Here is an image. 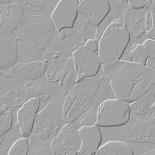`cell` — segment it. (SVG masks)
Segmentation results:
<instances>
[{"instance_id":"obj_25","label":"cell","mask_w":155,"mask_h":155,"mask_svg":"<svg viewBox=\"0 0 155 155\" xmlns=\"http://www.w3.org/2000/svg\"><path fill=\"white\" fill-rule=\"evenodd\" d=\"M5 89V90L1 92V107L5 106L15 108L22 107L26 102L28 95L21 97L18 90L12 86H9Z\"/></svg>"},{"instance_id":"obj_24","label":"cell","mask_w":155,"mask_h":155,"mask_svg":"<svg viewBox=\"0 0 155 155\" xmlns=\"http://www.w3.org/2000/svg\"><path fill=\"white\" fill-rule=\"evenodd\" d=\"M94 155H133L134 152L127 143L118 141H110L100 146Z\"/></svg>"},{"instance_id":"obj_13","label":"cell","mask_w":155,"mask_h":155,"mask_svg":"<svg viewBox=\"0 0 155 155\" xmlns=\"http://www.w3.org/2000/svg\"><path fill=\"white\" fill-rule=\"evenodd\" d=\"M0 25V68H11L17 61L16 38L12 30Z\"/></svg>"},{"instance_id":"obj_34","label":"cell","mask_w":155,"mask_h":155,"mask_svg":"<svg viewBox=\"0 0 155 155\" xmlns=\"http://www.w3.org/2000/svg\"><path fill=\"white\" fill-rule=\"evenodd\" d=\"M111 24L110 19L107 15L101 23L96 26V35L94 40L96 42L99 43L102 36Z\"/></svg>"},{"instance_id":"obj_4","label":"cell","mask_w":155,"mask_h":155,"mask_svg":"<svg viewBox=\"0 0 155 155\" xmlns=\"http://www.w3.org/2000/svg\"><path fill=\"white\" fill-rule=\"evenodd\" d=\"M130 39V35L123 20L113 22L101 38L99 56L103 64L119 60Z\"/></svg>"},{"instance_id":"obj_3","label":"cell","mask_w":155,"mask_h":155,"mask_svg":"<svg viewBox=\"0 0 155 155\" xmlns=\"http://www.w3.org/2000/svg\"><path fill=\"white\" fill-rule=\"evenodd\" d=\"M65 98L58 96L48 103L36 116L31 133L47 143H51L56 134L67 124L63 118Z\"/></svg>"},{"instance_id":"obj_14","label":"cell","mask_w":155,"mask_h":155,"mask_svg":"<svg viewBox=\"0 0 155 155\" xmlns=\"http://www.w3.org/2000/svg\"><path fill=\"white\" fill-rule=\"evenodd\" d=\"M78 13L91 24L97 26L108 13L107 0L78 1Z\"/></svg>"},{"instance_id":"obj_19","label":"cell","mask_w":155,"mask_h":155,"mask_svg":"<svg viewBox=\"0 0 155 155\" xmlns=\"http://www.w3.org/2000/svg\"><path fill=\"white\" fill-rule=\"evenodd\" d=\"M17 61L19 63L41 61L40 50L23 36L16 38Z\"/></svg>"},{"instance_id":"obj_30","label":"cell","mask_w":155,"mask_h":155,"mask_svg":"<svg viewBox=\"0 0 155 155\" xmlns=\"http://www.w3.org/2000/svg\"><path fill=\"white\" fill-rule=\"evenodd\" d=\"M99 106L94 102L79 116L80 123L83 126L91 127L96 125Z\"/></svg>"},{"instance_id":"obj_12","label":"cell","mask_w":155,"mask_h":155,"mask_svg":"<svg viewBox=\"0 0 155 155\" xmlns=\"http://www.w3.org/2000/svg\"><path fill=\"white\" fill-rule=\"evenodd\" d=\"M78 0H61L51 15L58 32L65 28H72L78 15Z\"/></svg>"},{"instance_id":"obj_20","label":"cell","mask_w":155,"mask_h":155,"mask_svg":"<svg viewBox=\"0 0 155 155\" xmlns=\"http://www.w3.org/2000/svg\"><path fill=\"white\" fill-rule=\"evenodd\" d=\"M24 17L22 4L16 3L8 4L1 15L0 24L13 31L20 26Z\"/></svg>"},{"instance_id":"obj_37","label":"cell","mask_w":155,"mask_h":155,"mask_svg":"<svg viewBox=\"0 0 155 155\" xmlns=\"http://www.w3.org/2000/svg\"><path fill=\"white\" fill-rule=\"evenodd\" d=\"M84 47L96 54L99 55V43L96 42L94 40L89 39L87 41Z\"/></svg>"},{"instance_id":"obj_29","label":"cell","mask_w":155,"mask_h":155,"mask_svg":"<svg viewBox=\"0 0 155 155\" xmlns=\"http://www.w3.org/2000/svg\"><path fill=\"white\" fill-rule=\"evenodd\" d=\"M72 28L83 35L85 37L87 41L89 39L95 40L96 26L89 23L78 13Z\"/></svg>"},{"instance_id":"obj_7","label":"cell","mask_w":155,"mask_h":155,"mask_svg":"<svg viewBox=\"0 0 155 155\" xmlns=\"http://www.w3.org/2000/svg\"><path fill=\"white\" fill-rule=\"evenodd\" d=\"M129 105L120 98L106 100L98 107L96 125L101 127L121 126L129 119Z\"/></svg>"},{"instance_id":"obj_9","label":"cell","mask_w":155,"mask_h":155,"mask_svg":"<svg viewBox=\"0 0 155 155\" xmlns=\"http://www.w3.org/2000/svg\"><path fill=\"white\" fill-rule=\"evenodd\" d=\"M123 21L130 36L136 39L151 30L153 24L151 12L146 7L126 9Z\"/></svg>"},{"instance_id":"obj_39","label":"cell","mask_w":155,"mask_h":155,"mask_svg":"<svg viewBox=\"0 0 155 155\" xmlns=\"http://www.w3.org/2000/svg\"><path fill=\"white\" fill-rule=\"evenodd\" d=\"M146 0H128L130 8L138 9L144 8Z\"/></svg>"},{"instance_id":"obj_36","label":"cell","mask_w":155,"mask_h":155,"mask_svg":"<svg viewBox=\"0 0 155 155\" xmlns=\"http://www.w3.org/2000/svg\"><path fill=\"white\" fill-rule=\"evenodd\" d=\"M131 46L130 41L126 47L119 60L123 61L130 62L132 59V51H131Z\"/></svg>"},{"instance_id":"obj_2","label":"cell","mask_w":155,"mask_h":155,"mask_svg":"<svg viewBox=\"0 0 155 155\" xmlns=\"http://www.w3.org/2000/svg\"><path fill=\"white\" fill-rule=\"evenodd\" d=\"M101 66L95 76L77 82L65 98L63 113L66 123L74 121L94 102L100 105L106 100L111 81Z\"/></svg>"},{"instance_id":"obj_8","label":"cell","mask_w":155,"mask_h":155,"mask_svg":"<svg viewBox=\"0 0 155 155\" xmlns=\"http://www.w3.org/2000/svg\"><path fill=\"white\" fill-rule=\"evenodd\" d=\"M81 144V138L73 122L67 123L51 142V148L57 155L77 154Z\"/></svg>"},{"instance_id":"obj_6","label":"cell","mask_w":155,"mask_h":155,"mask_svg":"<svg viewBox=\"0 0 155 155\" xmlns=\"http://www.w3.org/2000/svg\"><path fill=\"white\" fill-rule=\"evenodd\" d=\"M55 28L51 19L44 16L28 15L24 16L18 29L22 36L42 50L50 41Z\"/></svg>"},{"instance_id":"obj_42","label":"cell","mask_w":155,"mask_h":155,"mask_svg":"<svg viewBox=\"0 0 155 155\" xmlns=\"http://www.w3.org/2000/svg\"><path fill=\"white\" fill-rule=\"evenodd\" d=\"M146 35L151 39L155 40V24H153L152 28L146 32Z\"/></svg>"},{"instance_id":"obj_44","label":"cell","mask_w":155,"mask_h":155,"mask_svg":"<svg viewBox=\"0 0 155 155\" xmlns=\"http://www.w3.org/2000/svg\"><path fill=\"white\" fill-rule=\"evenodd\" d=\"M142 155H155V149L151 150V151H147V152L144 153L142 154Z\"/></svg>"},{"instance_id":"obj_35","label":"cell","mask_w":155,"mask_h":155,"mask_svg":"<svg viewBox=\"0 0 155 155\" xmlns=\"http://www.w3.org/2000/svg\"><path fill=\"white\" fill-rule=\"evenodd\" d=\"M19 2L23 6L34 11H39L45 7L44 3L41 1H21Z\"/></svg>"},{"instance_id":"obj_16","label":"cell","mask_w":155,"mask_h":155,"mask_svg":"<svg viewBox=\"0 0 155 155\" xmlns=\"http://www.w3.org/2000/svg\"><path fill=\"white\" fill-rule=\"evenodd\" d=\"M40 104L38 98H31L18 111L16 123L22 136H28L31 134Z\"/></svg>"},{"instance_id":"obj_21","label":"cell","mask_w":155,"mask_h":155,"mask_svg":"<svg viewBox=\"0 0 155 155\" xmlns=\"http://www.w3.org/2000/svg\"><path fill=\"white\" fill-rule=\"evenodd\" d=\"M78 76L75 68L73 58L68 60L59 81L60 92L61 96L66 98L73 89Z\"/></svg>"},{"instance_id":"obj_38","label":"cell","mask_w":155,"mask_h":155,"mask_svg":"<svg viewBox=\"0 0 155 155\" xmlns=\"http://www.w3.org/2000/svg\"><path fill=\"white\" fill-rule=\"evenodd\" d=\"M155 40H153L148 39L144 41L142 44L146 47L150 55L153 57H155Z\"/></svg>"},{"instance_id":"obj_22","label":"cell","mask_w":155,"mask_h":155,"mask_svg":"<svg viewBox=\"0 0 155 155\" xmlns=\"http://www.w3.org/2000/svg\"><path fill=\"white\" fill-rule=\"evenodd\" d=\"M155 84H153L148 90L129 105L131 112L142 114L151 108H155Z\"/></svg>"},{"instance_id":"obj_32","label":"cell","mask_w":155,"mask_h":155,"mask_svg":"<svg viewBox=\"0 0 155 155\" xmlns=\"http://www.w3.org/2000/svg\"><path fill=\"white\" fill-rule=\"evenodd\" d=\"M0 143H2L5 134L11 129L12 124V112L6 111L0 114Z\"/></svg>"},{"instance_id":"obj_5","label":"cell","mask_w":155,"mask_h":155,"mask_svg":"<svg viewBox=\"0 0 155 155\" xmlns=\"http://www.w3.org/2000/svg\"><path fill=\"white\" fill-rule=\"evenodd\" d=\"M121 133L133 143L155 144V108L142 114L130 112L126 123L122 126Z\"/></svg>"},{"instance_id":"obj_40","label":"cell","mask_w":155,"mask_h":155,"mask_svg":"<svg viewBox=\"0 0 155 155\" xmlns=\"http://www.w3.org/2000/svg\"><path fill=\"white\" fill-rule=\"evenodd\" d=\"M148 8L151 12L153 24H155V0H147L145 3V7Z\"/></svg>"},{"instance_id":"obj_31","label":"cell","mask_w":155,"mask_h":155,"mask_svg":"<svg viewBox=\"0 0 155 155\" xmlns=\"http://www.w3.org/2000/svg\"><path fill=\"white\" fill-rule=\"evenodd\" d=\"M132 59L131 62L145 66V62L150 55L146 47L141 44H134L131 46Z\"/></svg>"},{"instance_id":"obj_41","label":"cell","mask_w":155,"mask_h":155,"mask_svg":"<svg viewBox=\"0 0 155 155\" xmlns=\"http://www.w3.org/2000/svg\"><path fill=\"white\" fill-rule=\"evenodd\" d=\"M145 66L155 71V57L149 56L145 62Z\"/></svg>"},{"instance_id":"obj_23","label":"cell","mask_w":155,"mask_h":155,"mask_svg":"<svg viewBox=\"0 0 155 155\" xmlns=\"http://www.w3.org/2000/svg\"><path fill=\"white\" fill-rule=\"evenodd\" d=\"M69 58L61 54L51 58L45 62L46 65V75L49 81L55 83L59 81Z\"/></svg>"},{"instance_id":"obj_33","label":"cell","mask_w":155,"mask_h":155,"mask_svg":"<svg viewBox=\"0 0 155 155\" xmlns=\"http://www.w3.org/2000/svg\"><path fill=\"white\" fill-rule=\"evenodd\" d=\"M29 150L28 141L25 138L17 140L9 149L8 155H27Z\"/></svg>"},{"instance_id":"obj_43","label":"cell","mask_w":155,"mask_h":155,"mask_svg":"<svg viewBox=\"0 0 155 155\" xmlns=\"http://www.w3.org/2000/svg\"><path fill=\"white\" fill-rule=\"evenodd\" d=\"M0 75L2 77L5 78H12V76L10 74L7 73L4 71L1 70L0 71Z\"/></svg>"},{"instance_id":"obj_17","label":"cell","mask_w":155,"mask_h":155,"mask_svg":"<svg viewBox=\"0 0 155 155\" xmlns=\"http://www.w3.org/2000/svg\"><path fill=\"white\" fill-rule=\"evenodd\" d=\"M87 40L81 34L72 28H65L59 32L60 48L62 54L70 58L81 47H84Z\"/></svg>"},{"instance_id":"obj_27","label":"cell","mask_w":155,"mask_h":155,"mask_svg":"<svg viewBox=\"0 0 155 155\" xmlns=\"http://www.w3.org/2000/svg\"><path fill=\"white\" fill-rule=\"evenodd\" d=\"M41 61L44 62L47 60L54 56L62 54L60 48L59 32L55 28L53 34L48 42L46 46L43 50H40Z\"/></svg>"},{"instance_id":"obj_1","label":"cell","mask_w":155,"mask_h":155,"mask_svg":"<svg viewBox=\"0 0 155 155\" xmlns=\"http://www.w3.org/2000/svg\"><path fill=\"white\" fill-rule=\"evenodd\" d=\"M102 67L115 96L127 102L134 101L155 84V70L145 66L118 60Z\"/></svg>"},{"instance_id":"obj_26","label":"cell","mask_w":155,"mask_h":155,"mask_svg":"<svg viewBox=\"0 0 155 155\" xmlns=\"http://www.w3.org/2000/svg\"><path fill=\"white\" fill-rule=\"evenodd\" d=\"M51 143H47L35 134H30L28 155H55Z\"/></svg>"},{"instance_id":"obj_18","label":"cell","mask_w":155,"mask_h":155,"mask_svg":"<svg viewBox=\"0 0 155 155\" xmlns=\"http://www.w3.org/2000/svg\"><path fill=\"white\" fill-rule=\"evenodd\" d=\"M82 144L78 153L82 155L94 154L102 140L101 134L98 126H83L78 130Z\"/></svg>"},{"instance_id":"obj_28","label":"cell","mask_w":155,"mask_h":155,"mask_svg":"<svg viewBox=\"0 0 155 155\" xmlns=\"http://www.w3.org/2000/svg\"><path fill=\"white\" fill-rule=\"evenodd\" d=\"M110 10L107 15L111 23L115 21L123 20L125 10L130 8L128 0H109Z\"/></svg>"},{"instance_id":"obj_11","label":"cell","mask_w":155,"mask_h":155,"mask_svg":"<svg viewBox=\"0 0 155 155\" xmlns=\"http://www.w3.org/2000/svg\"><path fill=\"white\" fill-rule=\"evenodd\" d=\"M73 58L78 74L85 77L95 76L103 64L99 55L84 47L74 52Z\"/></svg>"},{"instance_id":"obj_15","label":"cell","mask_w":155,"mask_h":155,"mask_svg":"<svg viewBox=\"0 0 155 155\" xmlns=\"http://www.w3.org/2000/svg\"><path fill=\"white\" fill-rule=\"evenodd\" d=\"M46 64L38 61L28 63H18L11 67L9 73L14 81L23 83L42 77L45 71Z\"/></svg>"},{"instance_id":"obj_10","label":"cell","mask_w":155,"mask_h":155,"mask_svg":"<svg viewBox=\"0 0 155 155\" xmlns=\"http://www.w3.org/2000/svg\"><path fill=\"white\" fill-rule=\"evenodd\" d=\"M41 77L34 80L21 83L22 90L28 95V98H38L40 102L46 104L61 96L59 81L51 83L47 78L43 80Z\"/></svg>"}]
</instances>
